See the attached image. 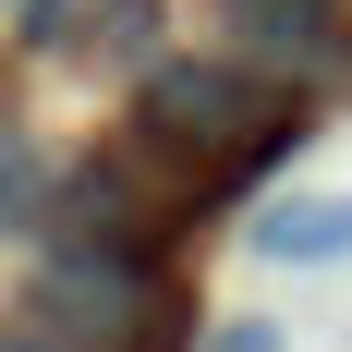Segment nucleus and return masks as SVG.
Instances as JSON below:
<instances>
[{"instance_id":"obj_1","label":"nucleus","mask_w":352,"mask_h":352,"mask_svg":"<svg viewBox=\"0 0 352 352\" xmlns=\"http://www.w3.org/2000/svg\"><path fill=\"white\" fill-rule=\"evenodd\" d=\"M158 146H280V73L267 61H170L146 85Z\"/></svg>"},{"instance_id":"obj_2","label":"nucleus","mask_w":352,"mask_h":352,"mask_svg":"<svg viewBox=\"0 0 352 352\" xmlns=\"http://www.w3.org/2000/svg\"><path fill=\"white\" fill-rule=\"evenodd\" d=\"M49 316H73V340H122V328H146L158 316V280H146V243L134 231H61V243H49Z\"/></svg>"},{"instance_id":"obj_3","label":"nucleus","mask_w":352,"mask_h":352,"mask_svg":"<svg viewBox=\"0 0 352 352\" xmlns=\"http://www.w3.org/2000/svg\"><path fill=\"white\" fill-rule=\"evenodd\" d=\"M219 25L267 73H328L340 61V0H219Z\"/></svg>"},{"instance_id":"obj_4","label":"nucleus","mask_w":352,"mask_h":352,"mask_svg":"<svg viewBox=\"0 0 352 352\" xmlns=\"http://www.w3.org/2000/svg\"><path fill=\"white\" fill-rule=\"evenodd\" d=\"M255 255H267V267H328V255H352V195H280V207L255 219Z\"/></svg>"},{"instance_id":"obj_5","label":"nucleus","mask_w":352,"mask_h":352,"mask_svg":"<svg viewBox=\"0 0 352 352\" xmlns=\"http://www.w3.org/2000/svg\"><path fill=\"white\" fill-rule=\"evenodd\" d=\"M207 352H280V328H267V316H219Z\"/></svg>"},{"instance_id":"obj_6","label":"nucleus","mask_w":352,"mask_h":352,"mask_svg":"<svg viewBox=\"0 0 352 352\" xmlns=\"http://www.w3.org/2000/svg\"><path fill=\"white\" fill-rule=\"evenodd\" d=\"M0 352H61V340H36V328H0Z\"/></svg>"}]
</instances>
